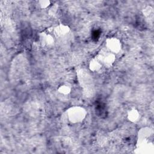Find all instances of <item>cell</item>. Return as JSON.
I'll return each instance as SVG.
<instances>
[{
  "mask_svg": "<svg viewBox=\"0 0 154 154\" xmlns=\"http://www.w3.org/2000/svg\"><path fill=\"white\" fill-rule=\"evenodd\" d=\"M57 91L59 93L63 95H68L71 93L72 88L71 87L66 84H63L60 85L58 88Z\"/></svg>",
  "mask_w": 154,
  "mask_h": 154,
  "instance_id": "cell-9",
  "label": "cell"
},
{
  "mask_svg": "<svg viewBox=\"0 0 154 154\" xmlns=\"http://www.w3.org/2000/svg\"><path fill=\"white\" fill-rule=\"evenodd\" d=\"M66 116L68 120L72 123L82 122L87 116V111L80 106H73L66 111Z\"/></svg>",
  "mask_w": 154,
  "mask_h": 154,
  "instance_id": "cell-2",
  "label": "cell"
},
{
  "mask_svg": "<svg viewBox=\"0 0 154 154\" xmlns=\"http://www.w3.org/2000/svg\"><path fill=\"white\" fill-rule=\"evenodd\" d=\"M48 29L54 35L56 39L66 36L70 31L69 26L64 24H59L55 26L49 28Z\"/></svg>",
  "mask_w": 154,
  "mask_h": 154,
  "instance_id": "cell-4",
  "label": "cell"
},
{
  "mask_svg": "<svg viewBox=\"0 0 154 154\" xmlns=\"http://www.w3.org/2000/svg\"><path fill=\"white\" fill-rule=\"evenodd\" d=\"M96 57L99 60L103 66L106 67H111L116 61V55L106 48L101 49L97 54Z\"/></svg>",
  "mask_w": 154,
  "mask_h": 154,
  "instance_id": "cell-3",
  "label": "cell"
},
{
  "mask_svg": "<svg viewBox=\"0 0 154 154\" xmlns=\"http://www.w3.org/2000/svg\"><path fill=\"white\" fill-rule=\"evenodd\" d=\"M39 38L42 45L48 48L52 46L56 40V38L48 29L39 34Z\"/></svg>",
  "mask_w": 154,
  "mask_h": 154,
  "instance_id": "cell-6",
  "label": "cell"
},
{
  "mask_svg": "<svg viewBox=\"0 0 154 154\" xmlns=\"http://www.w3.org/2000/svg\"><path fill=\"white\" fill-rule=\"evenodd\" d=\"M102 66L103 64L96 57L93 58L89 62V69L93 72H99L102 68Z\"/></svg>",
  "mask_w": 154,
  "mask_h": 154,
  "instance_id": "cell-7",
  "label": "cell"
},
{
  "mask_svg": "<svg viewBox=\"0 0 154 154\" xmlns=\"http://www.w3.org/2000/svg\"><path fill=\"white\" fill-rule=\"evenodd\" d=\"M153 130L149 127H144L139 130L137 142V150L138 151H135L136 153H153V144L150 141V139L153 137Z\"/></svg>",
  "mask_w": 154,
  "mask_h": 154,
  "instance_id": "cell-1",
  "label": "cell"
},
{
  "mask_svg": "<svg viewBox=\"0 0 154 154\" xmlns=\"http://www.w3.org/2000/svg\"><path fill=\"white\" fill-rule=\"evenodd\" d=\"M105 46L108 51L116 54L121 51L122 45L119 38L116 37H109L105 40Z\"/></svg>",
  "mask_w": 154,
  "mask_h": 154,
  "instance_id": "cell-5",
  "label": "cell"
},
{
  "mask_svg": "<svg viewBox=\"0 0 154 154\" xmlns=\"http://www.w3.org/2000/svg\"><path fill=\"white\" fill-rule=\"evenodd\" d=\"M39 6L42 9H46L49 8L51 5V2L49 0H42L38 1Z\"/></svg>",
  "mask_w": 154,
  "mask_h": 154,
  "instance_id": "cell-10",
  "label": "cell"
},
{
  "mask_svg": "<svg viewBox=\"0 0 154 154\" xmlns=\"http://www.w3.org/2000/svg\"><path fill=\"white\" fill-rule=\"evenodd\" d=\"M143 14L144 15L147 17H153V8L149 6H147L146 8H145L143 10Z\"/></svg>",
  "mask_w": 154,
  "mask_h": 154,
  "instance_id": "cell-12",
  "label": "cell"
},
{
  "mask_svg": "<svg viewBox=\"0 0 154 154\" xmlns=\"http://www.w3.org/2000/svg\"><path fill=\"white\" fill-rule=\"evenodd\" d=\"M128 119L132 123L137 122L140 118V114L139 111L135 108H132L128 111L127 114Z\"/></svg>",
  "mask_w": 154,
  "mask_h": 154,
  "instance_id": "cell-8",
  "label": "cell"
},
{
  "mask_svg": "<svg viewBox=\"0 0 154 154\" xmlns=\"http://www.w3.org/2000/svg\"><path fill=\"white\" fill-rule=\"evenodd\" d=\"M58 5L57 4H54L53 5H51L48 10V14L51 16H54L56 14L57 11H58Z\"/></svg>",
  "mask_w": 154,
  "mask_h": 154,
  "instance_id": "cell-11",
  "label": "cell"
}]
</instances>
